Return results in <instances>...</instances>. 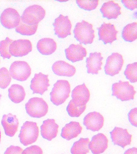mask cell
I'll return each mask as SVG.
<instances>
[{"label": "cell", "instance_id": "obj_26", "mask_svg": "<svg viewBox=\"0 0 137 154\" xmlns=\"http://www.w3.org/2000/svg\"><path fill=\"white\" fill-rule=\"evenodd\" d=\"M9 97L14 103H21L25 99L26 96L25 89L19 84H13L8 89Z\"/></svg>", "mask_w": 137, "mask_h": 154}, {"label": "cell", "instance_id": "obj_4", "mask_svg": "<svg viewBox=\"0 0 137 154\" xmlns=\"http://www.w3.org/2000/svg\"><path fill=\"white\" fill-rule=\"evenodd\" d=\"M112 96H115L118 100L123 102L134 99L136 91L134 87L128 81H119L112 85Z\"/></svg>", "mask_w": 137, "mask_h": 154}, {"label": "cell", "instance_id": "obj_27", "mask_svg": "<svg viewBox=\"0 0 137 154\" xmlns=\"http://www.w3.org/2000/svg\"><path fill=\"white\" fill-rule=\"evenodd\" d=\"M137 23L127 24L123 29L121 37L126 42H133L137 38Z\"/></svg>", "mask_w": 137, "mask_h": 154}, {"label": "cell", "instance_id": "obj_30", "mask_svg": "<svg viewBox=\"0 0 137 154\" xmlns=\"http://www.w3.org/2000/svg\"><path fill=\"white\" fill-rule=\"evenodd\" d=\"M86 108V105H77L71 100L67 106V111L68 115L72 117H79L85 112Z\"/></svg>", "mask_w": 137, "mask_h": 154}, {"label": "cell", "instance_id": "obj_10", "mask_svg": "<svg viewBox=\"0 0 137 154\" xmlns=\"http://www.w3.org/2000/svg\"><path fill=\"white\" fill-rule=\"evenodd\" d=\"M0 21L3 27L12 29L18 26L21 22V16L16 9L8 8L2 12L0 16Z\"/></svg>", "mask_w": 137, "mask_h": 154}, {"label": "cell", "instance_id": "obj_16", "mask_svg": "<svg viewBox=\"0 0 137 154\" xmlns=\"http://www.w3.org/2000/svg\"><path fill=\"white\" fill-rule=\"evenodd\" d=\"M72 100L77 105H86L91 97L89 90L85 83L77 85L72 92Z\"/></svg>", "mask_w": 137, "mask_h": 154}, {"label": "cell", "instance_id": "obj_36", "mask_svg": "<svg viewBox=\"0 0 137 154\" xmlns=\"http://www.w3.org/2000/svg\"><path fill=\"white\" fill-rule=\"evenodd\" d=\"M129 121L132 126L137 127V108H135L131 109L128 113Z\"/></svg>", "mask_w": 137, "mask_h": 154}, {"label": "cell", "instance_id": "obj_6", "mask_svg": "<svg viewBox=\"0 0 137 154\" xmlns=\"http://www.w3.org/2000/svg\"><path fill=\"white\" fill-rule=\"evenodd\" d=\"M26 112L31 117L39 119L46 115L48 106L43 98L34 97L30 99L25 105Z\"/></svg>", "mask_w": 137, "mask_h": 154}, {"label": "cell", "instance_id": "obj_7", "mask_svg": "<svg viewBox=\"0 0 137 154\" xmlns=\"http://www.w3.org/2000/svg\"><path fill=\"white\" fill-rule=\"evenodd\" d=\"M31 71L30 66L25 61H14L9 68V73L12 78L20 82L27 80L31 75Z\"/></svg>", "mask_w": 137, "mask_h": 154}, {"label": "cell", "instance_id": "obj_42", "mask_svg": "<svg viewBox=\"0 0 137 154\" xmlns=\"http://www.w3.org/2000/svg\"><path fill=\"white\" fill-rule=\"evenodd\" d=\"M0 63H1V60H0Z\"/></svg>", "mask_w": 137, "mask_h": 154}, {"label": "cell", "instance_id": "obj_23", "mask_svg": "<svg viewBox=\"0 0 137 154\" xmlns=\"http://www.w3.org/2000/svg\"><path fill=\"white\" fill-rule=\"evenodd\" d=\"M51 68L55 74L60 76L71 77L76 72V69L74 66L62 60L55 62Z\"/></svg>", "mask_w": 137, "mask_h": 154}, {"label": "cell", "instance_id": "obj_28", "mask_svg": "<svg viewBox=\"0 0 137 154\" xmlns=\"http://www.w3.org/2000/svg\"><path fill=\"white\" fill-rule=\"evenodd\" d=\"M90 142L89 138H80L72 146L71 153L72 154H87L89 152V145Z\"/></svg>", "mask_w": 137, "mask_h": 154}, {"label": "cell", "instance_id": "obj_19", "mask_svg": "<svg viewBox=\"0 0 137 154\" xmlns=\"http://www.w3.org/2000/svg\"><path fill=\"white\" fill-rule=\"evenodd\" d=\"M2 124L5 134L9 137H14L18 129V119L16 115H13L11 113L3 116Z\"/></svg>", "mask_w": 137, "mask_h": 154}, {"label": "cell", "instance_id": "obj_22", "mask_svg": "<svg viewBox=\"0 0 137 154\" xmlns=\"http://www.w3.org/2000/svg\"><path fill=\"white\" fill-rule=\"evenodd\" d=\"M100 11L103 18L109 20L115 19L121 14V7L114 1H109L103 3Z\"/></svg>", "mask_w": 137, "mask_h": 154}, {"label": "cell", "instance_id": "obj_1", "mask_svg": "<svg viewBox=\"0 0 137 154\" xmlns=\"http://www.w3.org/2000/svg\"><path fill=\"white\" fill-rule=\"evenodd\" d=\"M70 90V85L68 81L58 80L50 92V101L56 106L62 104L69 97Z\"/></svg>", "mask_w": 137, "mask_h": 154}, {"label": "cell", "instance_id": "obj_5", "mask_svg": "<svg viewBox=\"0 0 137 154\" xmlns=\"http://www.w3.org/2000/svg\"><path fill=\"white\" fill-rule=\"evenodd\" d=\"M45 16V9L41 6L32 5L27 7L21 17V20L27 25H38Z\"/></svg>", "mask_w": 137, "mask_h": 154}, {"label": "cell", "instance_id": "obj_38", "mask_svg": "<svg viewBox=\"0 0 137 154\" xmlns=\"http://www.w3.org/2000/svg\"><path fill=\"white\" fill-rule=\"evenodd\" d=\"M121 2L124 7L127 9L129 10L133 11L136 9L137 1H121Z\"/></svg>", "mask_w": 137, "mask_h": 154}, {"label": "cell", "instance_id": "obj_18", "mask_svg": "<svg viewBox=\"0 0 137 154\" xmlns=\"http://www.w3.org/2000/svg\"><path fill=\"white\" fill-rule=\"evenodd\" d=\"M67 60L74 63L83 60L87 54L86 48L80 44L70 45L65 50Z\"/></svg>", "mask_w": 137, "mask_h": 154}, {"label": "cell", "instance_id": "obj_11", "mask_svg": "<svg viewBox=\"0 0 137 154\" xmlns=\"http://www.w3.org/2000/svg\"><path fill=\"white\" fill-rule=\"evenodd\" d=\"M32 45L28 39H20L14 41L9 46V52L11 56L22 57L32 51Z\"/></svg>", "mask_w": 137, "mask_h": 154}, {"label": "cell", "instance_id": "obj_34", "mask_svg": "<svg viewBox=\"0 0 137 154\" xmlns=\"http://www.w3.org/2000/svg\"><path fill=\"white\" fill-rule=\"evenodd\" d=\"M77 4L81 9L88 11L94 10L97 8L99 1H76Z\"/></svg>", "mask_w": 137, "mask_h": 154}, {"label": "cell", "instance_id": "obj_20", "mask_svg": "<svg viewBox=\"0 0 137 154\" xmlns=\"http://www.w3.org/2000/svg\"><path fill=\"white\" fill-rule=\"evenodd\" d=\"M58 125L54 119H48L43 121L41 126V134L43 138L49 141L52 140L57 137L58 132Z\"/></svg>", "mask_w": 137, "mask_h": 154}, {"label": "cell", "instance_id": "obj_39", "mask_svg": "<svg viewBox=\"0 0 137 154\" xmlns=\"http://www.w3.org/2000/svg\"><path fill=\"white\" fill-rule=\"evenodd\" d=\"M123 154H137V149L136 147H133L127 149Z\"/></svg>", "mask_w": 137, "mask_h": 154}, {"label": "cell", "instance_id": "obj_8", "mask_svg": "<svg viewBox=\"0 0 137 154\" xmlns=\"http://www.w3.org/2000/svg\"><path fill=\"white\" fill-rule=\"evenodd\" d=\"M123 64V55L118 53H113L107 59L104 67L105 74L112 77L119 74Z\"/></svg>", "mask_w": 137, "mask_h": 154}, {"label": "cell", "instance_id": "obj_3", "mask_svg": "<svg viewBox=\"0 0 137 154\" xmlns=\"http://www.w3.org/2000/svg\"><path fill=\"white\" fill-rule=\"evenodd\" d=\"M39 135V129L37 123L26 121L21 126L19 137L21 144L27 146L35 143Z\"/></svg>", "mask_w": 137, "mask_h": 154}, {"label": "cell", "instance_id": "obj_32", "mask_svg": "<svg viewBox=\"0 0 137 154\" xmlns=\"http://www.w3.org/2000/svg\"><path fill=\"white\" fill-rule=\"evenodd\" d=\"M14 42L13 40L7 37L0 42V55L4 59H10L11 55L9 52V46Z\"/></svg>", "mask_w": 137, "mask_h": 154}, {"label": "cell", "instance_id": "obj_12", "mask_svg": "<svg viewBox=\"0 0 137 154\" xmlns=\"http://www.w3.org/2000/svg\"><path fill=\"white\" fill-rule=\"evenodd\" d=\"M110 134L111 138L114 145L124 148L131 144L132 136L126 129L115 127Z\"/></svg>", "mask_w": 137, "mask_h": 154}, {"label": "cell", "instance_id": "obj_25", "mask_svg": "<svg viewBox=\"0 0 137 154\" xmlns=\"http://www.w3.org/2000/svg\"><path fill=\"white\" fill-rule=\"evenodd\" d=\"M57 48V43L54 40L50 38H42L37 44L38 51L43 55H51L55 52Z\"/></svg>", "mask_w": 137, "mask_h": 154}, {"label": "cell", "instance_id": "obj_15", "mask_svg": "<svg viewBox=\"0 0 137 154\" xmlns=\"http://www.w3.org/2000/svg\"><path fill=\"white\" fill-rule=\"evenodd\" d=\"M104 121V117L101 113L97 112H91L84 117L83 125L87 130L96 132L103 128Z\"/></svg>", "mask_w": 137, "mask_h": 154}, {"label": "cell", "instance_id": "obj_14", "mask_svg": "<svg viewBox=\"0 0 137 154\" xmlns=\"http://www.w3.org/2000/svg\"><path fill=\"white\" fill-rule=\"evenodd\" d=\"M48 75L40 72L35 74L34 77L31 80L30 87L33 91V94H38L42 95L48 90L50 86Z\"/></svg>", "mask_w": 137, "mask_h": 154}, {"label": "cell", "instance_id": "obj_29", "mask_svg": "<svg viewBox=\"0 0 137 154\" xmlns=\"http://www.w3.org/2000/svg\"><path fill=\"white\" fill-rule=\"evenodd\" d=\"M38 28V25H27L21 20L18 26L15 28V31L23 35L31 36L36 33Z\"/></svg>", "mask_w": 137, "mask_h": 154}, {"label": "cell", "instance_id": "obj_13", "mask_svg": "<svg viewBox=\"0 0 137 154\" xmlns=\"http://www.w3.org/2000/svg\"><path fill=\"white\" fill-rule=\"evenodd\" d=\"M97 29L99 40L102 41L104 45L111 44L117 39L118 31L113 24L104 23Z\"/></svg>", "mask_w": 137, "mask_h": 154}, {"label": "cell", "instance_id": "obj_37", "mask_svg": "<svg viewBox=\"0 0 137 154\" xmlns=\"http://www.w3.org/2000/svg\"><path fill=\"white\" fill-rule=\"evenodd\" d=\"M23 150L19 146L11 145L6 149L4 154H22Z\"/></svg>", "mask_w": 137, "mask_h": 154}, {"label": "cell", "instance_id": "obj_33", "mask_svg": "<svg viewBox=\"0 0 137 154\" xmlns=\"http://www.w3.org/2000/svg\"><path fill=\"white\" fill-rule=\"evenodd\" d=\"M11 77L9 71L5 67L0 69V88L5 89L10 84Z\"/></svg>", "mask_w": 137, "mask_h": 154}, {"label": "cell", "instance_id": "obj_24", "mask_svg": "<svg viewBox=\"0 0 137 154\" xmlns=\"http://www.w3.org/2000/svg\"><path fill=\"white\" fill-rule=\"evenodd\" d=\"M82 131L83 128L79 122H70L62 128L61 136L62 138L70 140L77 137Z\"/></svg>", "mask_w": 137, "mask_h": 154}, {"label": "cell", "instance_id": "obj_35", "mask_svg": "<svg viewBox=\"0 0 137 154\" xmlns=\"http://www.w3.org/2000/svg\"><path fill=\"white\" fill-rule=\"evenodd\" d=\"M22 154H43V152L40 147L33 145L25 149Z\"/></svg>", "mask_w": 137, "mask_h": 154}, {"label": "cell", "instance_id": "obj_9", "mask_svg": "<svg viewBox=\"0 0 137 154\" xmlns=\"http://www.w3.org/2000/svg\"><path fill=\"white\" fill-rule=\"evenodd\" d=\"M55 35L59 38H64L71 34L72 25L69 17L60 14L53 23Z\"/></svg>", "mask_w": 137, "mask_h": 154}, {"label": "cell", "instance_id": "obj_41", "mask_svg": "<svg viewBox=\"0 0 137 154\" xmlns=\"http://www.w3.org/2000/svg\"><path fill=\"white\" fill-rule=\"evenodd\" d=\"M1 97H2V95L0 94V100H1Z\"/></svg>", "mask_w": 137, "mask_h": 154}, {"label": "cell", "instance_id": "obj_21", "mask_svg": "<svg viewBox=\"0 0 137 154\" xmlns=\"http://www.w3.org/2000/svg\"><path fill=\"white\" fill-rule=\"evenodd\" d=\"M103 57L101 53H91L86 59V67L89 74H98L102 69Z\"/></svg>", "mask_w": 137, "mask_h": 154}, {"label": "cell", "instance_id": "obj_31", "mask_svg": "<svg viewBox=\"0 0 137 154\" xmlns=\"http://www.w3.org/2000/svg\"><path fill=\"white\" fill-rule=\"evenodd\" d=\"M124 74L126 79L131 83H135L137 82V62L129 64L126 66Z\"/></svg>", "mask_w": 137, "mask_h": 154}, {"label": "cell", "instance_id": "obj_2", "mask_svg": "<svg viewBox=\"0 0 137 154\" xmlns=\"http://www.w3.org/2000/svg\"><path fill=\"white\" fill-rule=\"evenodd\" d=\"M73 33L75 39L85 45L92 44L95 38L93 25L84 20L77 23Z\"/></svg>", "mask_w": 137, "mask_h": 154}, {"label": "cell", "instance_id": "obj_40", "mask_svg": "<svg viewBox=\"0 0 137 154\" xmlns=\"http://www.w3.org/2000/svg\"><path fill=\"white\" fill-rule=\"evenodd\" d=\"M1 137H2V134H1V131H0V142H1Z\"/></svg>", "mask_w": 137, "mask_h": 154}, {"label": "cell", "instance_id": "obj_17", "mask_svg": "<svg viewBox=\"0 0 137 154\" xmlns=\"http://www.w3.org/2000/svg\"><path fill=\"white\" fill-rule=\"evenodd\" d=\"M109 140L103 133H99L93 136L89 145V149L93 154H101L108 147Z\"/></svg>", "mask_w": 137, "mask_h": 154}]
</instances>
